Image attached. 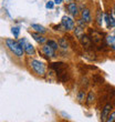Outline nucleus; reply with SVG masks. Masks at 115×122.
<instances>
[{"label": "nucleus", "instance_id": "nucleus-14", "mask_svg": "<svg viewBox=\"0 0 115 122\" xmlns=\"http://www.w3.org/2000/svg\"><path fill=\"white\" fill-rule=\"evenodd\" d=\"M31 28L33 30H35L37 32H39V33H44L47 30H45V28L43 26H40V25H38V23H32L31 25Z\"/></svg>", "mask_w": 115, "mask_h": 122}, {"label": "nucleus", "instance_id": "nucleus-6", "mask_svg": "<svg viewBox=\"0 0 115 122\" xmlns=\"http://www.w3.org/2000/svg\"><path fill=\"white\" fill-rule=\"evenodd\" d=\"M112 107L113 106L111 103H107L102 109V113H101V120H102V121H106V120H107L110 113H111V110H112Z\"/></svg>", "mask_w": 115, "mask_h": 122}, {"label": "nucleus", "instance_id": "nucleus-25", "mask_svg": "<svg viewBox=\"0 0 115 122\" xmlns=\"http://www.w3.org/2000/svg\"><path fill=\"white\" fill-rule=\"evenodd\" d=\"M83 97H84L83 91H81V92L79 93V100H80V101H82V100H83Z\"/></svg>", "mask_w": 115, "mask_h": 122}, {"label": "nucleus", "instance_id": "nucleus-9", "mask_svg": "<svg viewBox=\"0 0 115 122\" xmlns=\"http://www.w3.org/2000/svg\"><path fill=\"white\" fill-rule=\"evenodd\" d=\"M104 20H105L107 28H115V19L112 17V15L110 16L109 13H105L104 15Z\"/></svg>", "mask_w": 115, "mask_h": 122}, {"label": "nucleus", "instance_id": "nucleus-16", "mask_svg": "<svg viewBox=\"0 0 115 122\" xmlns=\"http://www.w3.org/2000/svg\"><path fill=\"white\" fill-rule=\"evenodd\" d=\"M58 43H59V47H61L62 49H67V47H69V43H67V39H64V38L59 39Z\"/></svg>", "mask_w": 115, "mask_h": 122}, {"label": "nucleus", "instance_id": "nucleus-10", "mask_svg": "<svg viewBox=\"0 0 115 122\" xmlns=\"http://www.w3.org/2000/svg\"><path fill=\"white\" fill-rule=\"evenodd\" d=\"M55 50L52 47H50L49 45H47V46H43L42 47V52L44 53L45 56H48V57H54L55 56Z\"/></svg>", "mask_w": 115, "mask_h": 122}, {"label": "nucleus", "instance_id": "nucleus-24", "mask_svg": "<svg viewBox=\"0 0 115 122\" xmlns=\"http://www.w3.org/2000/svg\"><path fill=\"white\" fill-rule=\"evenodd\" d=\"M45 7L48 8V9H53V7H54V1H48Z\"/></svg>", "mask_w": 115, "mask_h": 122}, {"label": "nucleus", "instance_id": "nucleus-3", "mask_svg": "<svg viewBox=\"0 0 115 122\" xmlns=\"http://www.w3.org/2000/svg\"><path fill=\"white\" fill-rule=\"evenodd\" d=\"M30 64H31L32 69L34 70L37 74H39V76H44L45 74V67L42 62H40L39 60H31Z\"/></svg>", "mask_w": 115, "mask_h": 122}, {"label": "nucleus", "instance_id": "nucleus-7", "mask_svg": "<svg viewBox=\"0 0 115 122\" xmlns=\"http://www.w3.org/2000/svg\"><path fill=\"white\" fill-rule=\"evenodd\" d=\"M80 41H81V45L83 46V48H85L86 50H89L90 47L93 45V42H92V40H91V38H90L89 36H86V35H83L82 37H81Z\"/></svg>", "mask_w": 115, "mask_h": 122}, {"label": "nucleus", "instance_id": "nucleus-22", "mask_svg": "<svg viewBox=\"0 0 115 122\" xmlns=\"http://www.w3.org/2000/svg\"><path fill=\"white\" fill-rule=\"evenodd\" d=\"M87 104H90V103H92V101L94 100V94H93V92L91 91V92L89 93V97H87Z\"/></svg>", "mask_w": 115, "mask_h": 122}, {"label": "nucleus", "instance_id": "nucleus-20", "mask_svg": "<svg viewBox=\"0 0 115 122\" xmlns=\"http://www.w3.org/2000/svg\"><path fill=\"white\" fill-rule=\"evenodd\" d=\"M11 32L13 33V36H14V37H18V36H19V32H20L19 27H13L12 29H11Z\"/></svg>", "mask_w": 115, "mask_h": 122}, {"label": "nucleus", "instance_id": "nucleus-11", "mask_svg": "<svg viewBox=\"0 0 115 122\" xmlns=\"http://www.w3.org/2000/svg\"><path fill=\"white\" fill-rule=\"evenodd\" d=\"M82 19L85 21V23H90L91 22V12H90L89 9H83L82 10Z\"/></svg>", "mask_w": 115, "mask_h": 122}, {"label": "nucleus", "instance_id": "nucleus-26", "mask_svg": "<svg viewBox=\"0 0 115 122\" xmlns=\"http://www.w3.org/2000/svg\"><path fill=\"white\" fill-rule=\"evenodd\" d=\"M62 2H63V0H54V3H57V5H61Z\"/></svg>", "mask_w": 115, "mask_h": 122}, {"label": "nucleus", "instance_id": "nucleus-5", "mask_svg": "<svg viewBox=\"0 0 115 122\" xmlns=\"http://www.w3.org/2000/svg\"><path fill=\"white\" fill-rule=\"evenodd\" d=\"M61 26L63 27L65 30H73L74 29V20L69 16H64L61 21Z\"/></svg>", "mask_w": 115, "mask_h": 122}, {"label": "nucleus", "instance_id": "nucleus-19", "mask_svg": "<svg viewBox=\"0 0 115 122\" xmlns=\"http://www.w3.org/2000/svg\"><path fill=\"white\" fill-rule=\"evenodd\" d=\"M47 45H49L50 47H52L54 50H57V49L59 48V43H57V42L53 41V40H48V41H47Z\"/></svg>", "mask_w": 115, "mask_h": 122}, {"label": "nucleus", "instance_id": "nucleus-4", "mask_svg": "<svg viewBox=\"0 0 115 122\" xmlns=\"http://www.w3.org/2000/svg\"><path fill=\"white\" fill-rule=\"evenodd\" d=\"M90 38H91L92 42L95 46L102 45L103 40H104L103 33H101V32H99V31H95V30H92V29L90 30Z\"/></svg>", "mask_w": 115, "mask_h": 122}, {"label": "nucleus", "instance_id": "nucleus-18", "mask_svg": "<svg viewBox=\"0 0 115 122\" xmlns=\"http://www.w3.org/2000/svg\"><path fill=\"white\" fill-rule=\"evenodd\" d=\"M83 35H84V30H83V28H82V27H79V28H77V29H75V37H77V38L80 39Z\"/></svg>", "mask_w": 115, "mask_h": 122}, {"label": "nucleus", "instance_id": "nucleus-1", "mask_svg": "<svg viewBox=\"0 0 115 122\" xmlns=\"http://www.w3.org/2000/svg\"><path fill=\"white\" fill-rule=\"evenodd\" d=\"M50 67L57 72V74L59 76V80L65 81L69 79V76L67 73V66L65 63H63V62H54V63L50 64Z\"/></svg>", "mask_w": 115, "mask_h": 122}, {"label": "nucleus", "instance_id": "nucleus-23", "mask_svg": "<svg viewBox=\"0 0 115 122\" xmlns=\"http://www.w3.org/2000/svg\"><path fill=\"white\" fill-rule=\"evenodd\" d=\"M93 79H94V80L96 81V83H103V78L102 77H99V76H94V77H93Z\"/></svg>", "mask_w": 115, "mask_h": 122}, {"label": "nucleus", "instance_id": "nucleus-12", "mask_svg": "<svg viewBox=\"0 0 115 122\" xmlns=\"http://www.w3.org/2000/svg\"><path fill=\"white\" fill-rule=\"evenodd\" d=\"M31 37L33 39H34L37 42H39V43H44V42H47V39L44 38V37H42L40 33H35V32H31Z\"/></svg>", "mask_w": 115, "mask_h": 122}, {"label": "nucleus", "instance_id": "nucleus-13", "mask_svg": "<svg viewBox=\"0 0 115 122\" xmlns=\"http://www.w3.org/2000/svg\"><path fill=\"white\" fill-rule=\"evenodd\" d=\"M23 49H24V52L29 56H32L33 53H34V48H33V46L30 45V43H28V42L23 46Z\"/></svg>", "mask_w": 115, "mask_h": 122}, {"label": "nucleus", "instance_id": "nucleus-2", "mask_svg": "<svg viewBox=\"0 0 115 122\" xmlns=\"http://www.w3.org/2000/svg\"><path fill=\"white\" fill-rule=\"evenodd\" d=\"M6 45L10 51L12 52L13 55H16L17 57H22L23 53H24V49H23L22 46L20 45L19 42L12 40V39H6Z\"/></svg>", "mask_w": 115, "mask_h": 122}, {"label": "nucleus", "instance_id": "nucleus-8", "mask_svg": "<svg viewBox=\"0 0 115 122\" xmlns=\"http://www.w3.org/2000/svg\"><path fill=\"white\" fill-rule=\"evenodd\" d=\"M67 9L73 17H77L79 15V9H77V6L75 2H70L67 6Z\"/></svg>", "mask_w": 115, "mask_h": 122}, {"label": "nucleus", "instance_id": "nucleus-17", "mask_svg": "<svg viewBox=\"0 0 115 122\" xmlns=\"http://www.w3.org/2000/svg\"><path fill=\"white\" fill-rule=\"evenodd\" d=\"M96 21L99 23V26H102V22H103V12L101 10H97V13H96Z\"/></svg>", "mask_w": 115, "mask_h": 122}, {"label": "nucleus", "instance_id": "nucleus-15", "mask_svg": "<svg viewBox=\"0 0 115 122\" xmlns=\"http://www.w3.org/2000/svg\"><path fill=\"white\" fill-rule=\"evenodd\" d=\"M106 41H107V45L111 46L113 50H115V36H109L106 38Z\"/></svg>", "mask_w": 115, "mask_h": 122}, {"label": "nucleus", "instance_id": "nucleus-21", "mask_svg": "<svg viewBox=\"0 0 115 122\" xmlns=\"http://www.w3.org/2000/svg\"><path fill=\"white\" fill-rule=\"evenodd\" d=\"M107 122H114L115 121V111L112 113H110L109 118H107V120H106Z\"/></svg>", "mask_w": 115, "mask_h": 122}, {"label": "nucleus", "instance_id": "nucleus-27", "mask_svg": "<svg viewBox=\"0 0 115 122\" xmlns=\"http://www.w3.org/2000/svg\"><path fill=\"white\" fill-rule=\"evenodd\" d=\"M67 1H71V0H67Z\"/></svg>", "mask_w": 115, "mask_h": 122}]
</instances>
